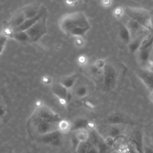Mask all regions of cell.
<instances>
[{
  "instance_id": "6da1fadb",
  "label": "cell",
  "mask_w": 153,
  "mask_h": 153,
  "mask_svg": "<svg viewBox=\"0 0 153 153\" xmlns=\"http://www.w3.org/2000/svg\"><path fill=\"white\" fill-rule=\"evenodd\" d=\"M62 118L51 109L39 106L29 120L30 127L38 135L44 136L59 131L58 124Z\"/></svg>"
},
{
  "instance_id": "7a4b0ae2",
  "label": "cell",
  "mask_w": 153,
  "mask_h": 153,
  "mask_svg": "<svg viewBox=\"0 0 153 153\" xmlns=\"http://www.w3.org/2000/svg\"><path fill=\"white\" fill-rule=\"evenodd\" d=\"M58 25L65 34L75 38L83 37L91 29L89 20L81 11L63 14L58 20Z\"/></svg>"
},
{
  "instance_id": "3957f363",
  "label": "cell",
  "mask_w": 153,
  "mask_h": 153,
  "mask_svg": "<svg viewBox=\"0 0 153 153\" xmlns=\"http://www.w3.org/2000/svg\"><path fill=\"white\" fill-rule=\"evenodd\" d=\"M44 7L43 4L38 2L31 3L23 6L12 15L4 27L9 29L12 32L13 35L14 31L17 28L26 21L37 16Z\"/></svg>"
},
{
  "instance_id": "277c9868",
  "label": "cell",
  "mask_w": 153,
  "mask_h": 153,
  "mask_svg": "<svg viewBox=\"0 0 153 153\" xmlns=\"http://www.w3.org/2000/svg\"><path fill=\"white\" fill-rule=\"evenodd\" d=\"M47 32V16H45L27 29L14 33L11 38L20 43L30 44L38 41Z\"/></svg>"
},
{
  "instance_id": "5b68a950",
  "label": "cell",
  "mask_w": 153,
  "mask_h": 153,
  "mask_svg": "<svg viewBox=\"0 0 153 153\" xmlns=\"http://www.w3.org/2000/svg\"><path fill=\"white\" fill-rule=\"evenodd\" d=\"M124 9V13L128 19H132L139 23L143 29L151 30L152 29V23L150 12L144 8L127 7Z\"/></svg>"
},
{
  "instance_id": "8992f818",
  "label": "cell",
  "mask_w": 153,
  "mask_h": 153,
  "mask_svg": "<svg viewBox=\"0 0 153 153\" xmlns=\"http://www.w3.org/2000/svg\"><path fill=\"white\" fill-rule=\"evenodd\" d=\"M51 92L55 96L60 104L62 106H66L68 105L70 91L62 85L58 81L54 82L50 86Z\"/></svg>"
},
{
  "instance_id": "52a82bcc",
  "label": "cell",
  "mask_w": 153,
  "mask_h": 153,
  "mask_svg": "<svg viewBox=\"0 0 153 153\" xmlns=\"http://www.w3.org/2000/svg\"><path fill=\"white\" fill-rule=\"evenodd\" d=\"M103 84L108 89H112L117 81V73L115 68L111 65H106L103 70Z\"/></svg>"
},
{
  "instance_id": "ba28073f",
  "label": "cell",
  "mask_w": 153,
  "mask_h": 153,
  "mask_svg": "<svg viewBox=\"0 0 153 153\" xmlns=\"http://www.w3.org/2000/svg\"><path fill=\"white\" fill-rule=\"evenodd\" d=\"M137 75L148 89L153 90V69H139Z\"/></svg>"
},
{
  "instance_id": "9c48e42d",
  "label": "cell",
  "mask_w": 153,
  "mask_h": 153,
  "mask_svg": "<svg viewBox=\"0 0 153 153\" xmlns=\"http://www.w3.org/2000/svg\"><path fill=\"white\" fill-rule=\"evenodd\" d=\"M133 146L137 153H143V145L142 134L140 131H135L131 135L130 139Z\"/></svg>"
},
{
  "instance_id": "30bf717a",
  "label": "cell",
  "mask_w": 153,
  "mask_h": 153,
  "mask_svg": "<svg viewBox=\"0 0 153 153\" xmlns=\"http://www.w3.org/2000/svg\"><path fill=\"white\" fill-rule=\"evenodd\" d=\"M75 153H99L96 147L88 140L78 143L75 148Z\"/></svg>"
},
{
  "instance_id": "8fae6325",
  "label": "cell",
  "mask_w": 153,
  "mask_h": 153,
  "mask_svg": "<svg viewBox=\"0 0 153 153\" xmlns=\"http://www.w3.org/2000/svg\"><path fill=\"white\" fill-rule=\"evenodd\" d=\"M77 81L78 76L76 75V74L75 73L63 76L60 79V80L58 82L62 85H63L64 87H65L66 89L71 91V90L74 88V87L76 84Z\"/></svg>"
},
{
  "instance_id": "7c38bea8",
  "label": "cell",
  "mask_w": 153,
  "mask_h": 153,
  "mask_svg": "<svg viewBox=\"0 0 153 153\" xmlns=\"http://www.w3.org/2000/svg\"><path fill=\"white\" fill-rule=\"evenodd\" d=\"M71 91L75 97L79 99L84 98L89 94V89L88 87L85 84H78L77 82Z\"/></svg>"
},
{
  "instance_id": "4fadbf2b",
  "label": "cell",
  "mask_w": 153,
  "mask_h": 153,
  "mask_svg": "<svg viewBox=\"0 0 153 153\" xmlns=\"http://www.w3.org/2000/svg\"><path fill=\"white\" fill-rule=\"evenodd\" d=\"M120 39L124 44H128L131 41V33L126 25H121L118 30Z\"/></svg>"
},
{
  "instance_id": "5bb4252c",
  "label": "cell",
  "mask_w": 153,
  "mask_h": 153,
  "mask_svg": "<svg viewBox=\"0 0 153 153\" xmlns=\"http://www.w3.org/2000/svg\"><path fill=\"white\" fill-rule=\"evenodd\" d=\"M74 137L77 143L88 140L90 138V131L87 128H80L74 131Z\"/></svg>"
},
{
  "instance_id": "9a60e30c",
  "label": "cell",
  "mask_w": 153,
  "mask_h": 153,
  "mask_svg": "<svg viewBox=\"0 0 153 153\" xmlns=\"http://www.w3.org/2000/svg\"><path fill=\"white\" fill-rule=\"evenodd\" d=\"M126 119L123 115L119 113H115L109 116L108 118V121L109 124L117 126L118 124H123L126 122Z\"/></svg>"
},
{
  "instance_id": "2e32d148",
  "label": "cell",
  "mask_w": 153,
  "mask_h": 153,
  "mask_svg": "<svg viewBox=\"0 0 153 153\" xmlns=\"http://www.w3.org/2000/svg\"><path fill=\"white\" fill-rule=\"evenodd\" d=\"M153 47V35L148 34L142 38L139 50H146L152 48Z\"/></svg>"
},
{
  "instance_id": "e0dca14e",
  "label": "cell",
  "mask_w": 153,
  "mask_h": 153,
  "mask_svg": "<svg viewBox=\"0 0 153 153\" xmlns=\"http://www.w3.org/2000/svg\"><path fill=\"white\" fill-rule=\"evenodd\" d=\"M59 132V131H57V132L53 133L42 136L45 138L44 140V141H45L46 143L49 144H51L54 145H58L59 143V141H60V137H59L60 136L57 134Z\"/></svg>"
},
{
  "instance_id": "ac0fdd59",
  "label": "cell",
  "mask_w": 153,
  "mask_h": 153,
  "mask_svg": "<svg viewBox=\"0 0 153 153\" xmlns=\"http://www.w3.org/2000/svg\"><path fill=\"white\" fill-rule=\"evenodd\" d=\"M72 124L68 120L61 119L58 124V130L60 133H66L71 131Z\"/></svg>"
},
{
  "instance_id": "d6986e66",
  "label": "cell",
  "mask_w": 153,
  "mask_h": 153,
  "mask_svg": "<svg viewBox=\"0 0 153 153\" xmlns=\"http://www.w3.org/2000/svg\"><path fill=\"white\" fill-rule=\"evenodd\" d=\"M142 38H136L131 40L128 44V51L131 53H134L139 50Z\"/></svg>"
},
{
  "instance_id": "ffe728a7",
  "label": "cell",
  "mask_w": 153,
  "mask_h": 153,
  "mask_svg": "<svg viewBox=\"0 0 153 153\" xmlns=\"http://www.w3.org/2000/svg\"><path fill=\"white\" fill-rule=\"evenodd\" d=\"M126 25L129 29L131 35H132L133 32H137L140 31L142 29H143L142 27V26L139 23H138L137 22H136L132 19H128L127 25Z\"/></svg>"
},
{
  "instance_id": "44dd1931",
  "label": "cell",
  "mask_w": 153,
  "mask_h": 153,
  "mask_svg": "<svg viewBox=\"0 0 153 153\" xmlns=\"http://www.w3.org/2000/svg\"><path fill=\"white\" fill-rule=\"evenodd\" d=\"M151 50H152V48L146 49V50H139L138 57L139 60L143 63L147 62L149 60Z\"/></svg>"
},
{
  "instance_id": "7402d4cb",
  "label": "cell",
  "mask_w": 153,
  "mask_h": 153,
  "mask_svg": "<svg viewBox=\"0 0 153 153\" xmlns=\"http://www.w3.org/2000/svg\"><path fill=\"white\" fill-rule=\"evenodd\" d=\"M8 39L9 38L5 34L0 32V55L4 51Z\"/></svg>"
},
{
  "instance_id": "603a6c76",
  "label": "cell",
  "mask_w": 153,
  "mask_h": 153,
  "mask_svg": "<svg viewBox=\"0 0 153 153\" xmlns=\"http://www.w3.org/2000/svg\"><path fill=\"white\" fill-rule=\"evenodd\" d=\"M121 134V130L120 128L117 127V126H112L109 130V136H111L113 138H116L118 136H120Z\"/></svg>"
},
{
  "instance_id": "cb8c5ba5",
  "label": "cell",
  "mask_w": 153,
  "mask_h": 153,
  "mask_svg": "<svg viewBox=\"0 0 153 153\" xmlns=\"http://www.w3.org/2000/svg\"><path fill=\"white\" fill-rule=\"evenodd\" d=\"M124 14V9L121 7H115L112 12L113 16L117 19H120Z\"/></svg>"
},
{
  "instance_id": "d4e9b609",
  "label": "cell",
  "mask_w": 153,
  "mask_h": 153,
  "mask_svg": "<svg viewBox=\"0 0 153 153\" xmlns=\"http://www.w3.org/2000/svg\"><path fill=\"white\" fill-rule=\"evenodd\" d=\"M106 63L105 62V60L103 59H97L94 63V66L98 69L103 71V69L105 68V67L106 65Z\"/></svg>"
},
{
  "instance_id": "484cf974",
  "label": "cell",
  "mask_w": 153,
  "mask_h": 153,
  "mask_svg": "<svg viewBox=\"0 0 153 153\" xmlns=\"http://www.w3.org/2000/svg\"><path fill=\"white\" fill-rule=\"evenodd\" d=\"M7 114V109L6 106L0 103V122H1L6 117Z\"/></svg>"
},
{
  "instance_id": "4316f807",
  "label": "cell",
  "mask_w": 153,
  "mask_h": 153,
  "mask_svg": "<svg viewBox=\"0 0 153 153\" xmlns=\"http://www.w3.org/2000/svg\"><path fill=\"white\" fill-rule=\"evenodd\" d=\"M104 141H105L106 145L108 147H109L111 148H112L114 147V146H115V139L114 138L108 136L105 139H104Z\"/></svg>"
},
{
  "instance_id": "83f0119b",
  "label": "cell",
  "mask_w": 153,
  "mask_h": 153,
  "mask_svg": "<svg viewBox=\"0 0 153 153\" xmlns=\"http://www.w3.org/2000/svg\"><path fill=\"white\" fill-rule=\"evenodd\" d=\"M41 81L46 85H51V84H53L52 82V80L50 76H47V75H44L42 76L41 78Z\"/></svg>"
},
{
  "instance_id": "f1b7e54d",
  "label": "cell",
  "mask_w": 153,
  "mask_h": 153,
  "mask_svg": "<svg viewBox=\"0 0 153 153\" xmlns=\"http://www.w3.org/2000/svg\"><path fill=\"white\" fill-rule=\"evenodd\" d=\"M100 4L102 7L108 8L112 5V1L111 0H102V1H100Z\"/></svg>"
},
{
  "instance_id": "f546056e",
  "label": "cell",
  "mask_w": 153,
  "mask_h": 153,
  "mask_svg": "<svg viewBox=\"0 0 153 153\" xmlns=\"http://www.w3.org/2000/svg\"><path fill=\"white\" fill-rule=\"evenodd\" d=\"M78 62L81 65H85L87 63V58L84 55H81L78 58Z\"/></svg>"
},
{
  "instance_id": "4dcf8cb0",
  "label": "cell",
  "mask_w": 153,
  "mask_h": 153,
  "mask_svg": "<svg viewBox=\"0 0 153 153\" xmlns=\"http://www.w3.org/2000/svg\"><path fill=\"white\" fill-rule=\"evenodd\" d=\"M75 44L77 47H82L84 44V41L82 39V37H76V38H75Z\"/></svg>"
},
{
  "instance_id": "1f68e13d",
  "label": "cell",
  "mask_w": 153,
  "mask_h": 153,
  "mask_svg": "<svg viewBox=\"0 0 153 153\" xmlns=\"http://www.w3.org/2000/svg\"><path fill=\"white\" fill-rule=\"evenodd\" d=\"M96 127V125L95 124L92 122V121H88L87 123V129L90 130H94V128Z\"/></svg>"
},
{
  "instance_id": "d6a6232c",
  "label": "cell",
  "mask_w": 153,
  "mask_h": 153,
  "mask_svg": "<svg viewBox=\"0 0 153 153\" xmlns=\"http://www.w3.org/2000/svg\"><path fill=\"white\" fill-rule=\"evenodd\" d=\"M143 153H153V149L149 146H144Z\"/></svg>"
},
{
  "instance_id": "836d02e7",
  "label": "cell",
  "mask_w": 153,
  "mask_h": 153,
  "mask_svg": "<svg viewBox=\"0 0 153 153\" xmlns=\"http://www.w3.org/2000/svg\"><path fill=\"white\" fill-rule=\"evenodd\" d=\"M78 2V1H66L65 3L68 5H76V4H77Z\"/></svg>"
},
{
  "instance_id": "e575fe53",
  "label": "cell",
  "mask_w": 153,
  "mask_h": 153,
  "mask_svg": "<svg viewBox=\"0 0 153 153\" xmlns=\"http://www.w3.org/2000/svg\"><path fill=\"white\" fill-rule=\"evenodd\" d=\"M149 97H150V99H151V102L153 103V90H152L151 91V93H150V95H149Z\"/></svg>"
}]
</instances>
